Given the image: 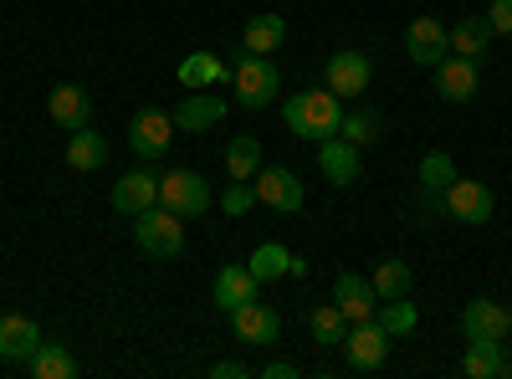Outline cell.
Returning <instances> with one entry per match:
<instances>
[{
    "instance_id": "6da1fadb",
    "label": "cell",
    "mask_w": 512,
    "mask_h": 379,
    "mask_svg": "<svg viewBox=\"0 0 512 379\" xmlns=\"http://www.w3.org/2000/svg\"><path fill=\"white\" fill-rule=\"evenodd\" d=\"M282 123L297 134V139H333L338 123H344V108H338V93L333 88H313V93H297L282 103Z\"/></svg>"
},
{
    "instance_id": "7a4b0ae2",
    "label": "cell",
    "mask_w": 512,
    "mask_h": 379,
    "mask_svg": "<svg viewBox=\"0 0 512 379\" xmlns=\"http://www.w3.org/2000/svg\"><path fill=\"white\" fill-rule=\"evenodd\" d=\"M134 241L144 257L154 262H175L180 251H185V216H175L169 205H149L134 216Z\"/></svg>"
},
{
    "instance_id": "3957f363",
    "label": "cell",
    "mask_w": 512,
    "mask_h": 379,
    "mask_svg": "<svg viewBox=\"0 0 512 379\" xmlns=\"http://www.w3.org/2000/svg\"><path fill=\"white\" fill-rule=\"evenodd\" d=\"M241 62H236V72H231V82H236V103L241 108H267L272 98H277V67L267 62V57H256V52H236Z\"/></svg>"
},
{
    "instance_id": "277c9868",
    "label": "cell",
    "mask_w": 512,
    "mask_h": 379,
    "mask_svg": "<svg viewBox=\"0 0 512 379\" xmlns=\"http://www.w3.org/2000/svg\"><path fill=\"white\" fill-rule=\"evenodd\" d=\"M441 200H446V216H456L461 226H487L497 210V195L482 180H461V175L441 190Z\"/></svg>"
},
{
    "instance_id": "5b68a950",
    "label": "cell",
    "mask_w": 512,
    "mask_h": 379,
    "mask_svg": "<svg viewBox=\"0 0 512 379\" xmlns=\"http://www.w3.org/2000/svg\"><path fill=\"white\" fill-rule=\"evenodd\" d=\"M159 205H169L175 216H205L216 200H210V185L195 170H169L159 175Z\"/></svg>"
},
{
    "instance_id": "8992f818",
    "label": "cell",
    "mask_w": 512,
    "mask_h": 379,
    "mask_svg": "<svg viewBox=\"0 0 512 379\" xmlns=\"http://www.w3.org/2000/svg\"><path fill=\"white\" fill-rule=\"evenodd\" d=\"M461 333H466V344H502L512 333V313L492 298H472L461 308Z\"/></svg>"
},
{
    "instance_id": "52a82bcc",
    "label": "cell",
    "mask_w": 512,
    "mask_h": 379,
    "mask_svg": "<svg viewBox=\"0 0 512 379\" xmlns=\"http://www.w3.org/2000/svg\"><path fill=\"white\" fill-rule=\"evenodd\" d=\"M169 139H175V118L159 113V108H139L134 118H128V149H134L139 159H159L169 154Z\"/></svg>"
},
{
    "instance_id": "ba28073f",
    "label": "cell",
    "mask_w": 512,
    "mask_h": 379,
    "mask_svg": "<svg viewBox=\"0 0 512 379\" xmlns=\"http://www.w3.org/2000/svg\"><path fill=\"white\" fill-rule=\"evenodd\" d=\"M251 185H256V200L272 205L277 216H297V210H303V200H308L303 180H297L292 170H282V164H272V170H256Z\"/></svg>"
},
{
    "instance_id": "9c48e42d",
    "label": "cell",
    "mask_w": 512,
    "mask_h": 379,
    "mask_svg": "<svg viewBox=\"0 0 512 379\" xmlns=\"http://www.w3.org/2000/svg\"><path fill=\"white\" fill-rule=\"evenodd\" d=\"M405 52H410L415 67H441L451 57V31L436 16H415L410 31H405Z\"/></svg>"
},
{
    "instance_id": "30bf717a",
    "label": "cell",
    "mask_w": 512,
    "mask_h": 379,
    "mask_svg": "<svg viewBox=\"0 0 512 379\" xmlns=\"http://www.w3.org/2000/svg\"><path fill=\"white\" fill-rule=\"evenodd\" d=\"M333 303H338V313H344L349 323H369L374 308H379V292H374V282L359 277V272H338V277H333Z\"/></svg>"
},
{
    "instance_id": "8fae6325",
    "label": "cell",
    "mask_w": 512,
    "mask_h": 379,
    "mask_svg": "<svg viewBox=\"0 0 512 379\" xmlns=\"http://www.w3.org/2000/svg\"><path fill=\"white\" fill-rule=\"evenodd\" d=\"M226 98H216V88H195L190 98H180L175 103V129H185V134H205V129H216V123L226 118Z\"/></svg>"
},
{
    "instance_id": "7c38bea8",
    "label": "cell",
    "mask_w": 512,
    "mask_h": 379,
    "mask_svg": "<svg viewBox=\"0 0 512 379\" xmlns=\"http://www.w3.org/2000/svg\"><path fill=\"white\" fill-rule=\"evenodd\" d=\"M344 354H349L354 369L369 374V369H379L384 359H390V333H384L374 318H369V323H354V328H349V339H344Z\"/></svg>"
},
{
    "instance_id": "4fadbf2b",
    "label": "cell",
    "mask_w": 512,
    "mask_h": 379,
    "mask_svg": "<svg viewBox=\"0 0 512 379\" xmlns=\"http://www.w3.org/2000/svg\"><path fill=\"white\" fill-rule=\"evenodd\" d=\"M369 77H374V67H369L364 52H338V57H328V88H333L338 98H364V93H369Z\"/></svg>"
},
{
    "instance_id": "5bb4252c",
    "label": "cell",
    "mask_w": 512,
    "mask_h": 379,
    "mask_svg": "<svg viewBox=\"0 0 512 379\" xmlns=\"http://www.w3.org/2000/svg\"><path fill=\"white\" fill-rule=\"evenodd\" d=\"M231 328H236V339L241 344H256V349H262V344H277V333H282V318L267 308V303H241L236 313H231Z\"/></svg>"
},
{
    "instance_id": "9a60e30c",
    "label": "cell",
    "mask_w": 512,
    "mask_h": 379,
    "mask_svg": "<svg viewBox=\"0 0 512 379\" xmlns=\"http://www.w3.org/2000/svg\"><path fill=\"white\" fill-rule=\"evenodd\" d=\"M41 344H47V339H41V328H36L31 318H21V313H6V318H0V359L31 364Z\"/></svg>"
},
{
    "instance_id": "2e32d148",
    "label": "cell",
    "mask_w": 512,
    "mask_h": 379,
    "mask_svg": "<svg viewBox=\"0 0 512 379\" xmlns=\"http://www.w3.org/2000/svg\"><path fill=\"white\" fill-rule=\"evenodd\" d=\"M159 205V175L149 170H128L118 185H113V210L118 216H139V210Z\"/></svg>"
},
{
    "instance_id": "e0dca14e",
    "label": "cell",
    "mask_w": 512,
    "mask_h": 379,
    "mask_svg": "<svg viewBox=\"0 0 512 379\" xmlns=\"http://www.w3.org/2000/svg\"><path fill=\"white\" fill-rule=\"evenodd\" d=\"M47 113H52L57 129L72 134L93 118V98H88V88H77V82H62V88H52V98H47Z\"/></svg>"
},
{
    "instance_id": "ac0fdd59",
    "label": "cell",
    "mask_w": 512,
    "mask_h": 379,
    "mask_svg": "<svg viewBox=\"0 0 512 379\" xmlns=\"http://www.w3.org/2000/svg\"><path fill=\"white\" fill-rule=\"evenodd\" d=\"M318 170L333 180V185H354L359 180V149L344 139V134H333L318 144Z\"/></svg>"
},
{
    "instance_id": "d6986e66",
    "label": "cell",
    "mask_w": 512,
    "mask_h": 379,
    "mask_svg": "<svg viewBox=\"0 0 512 379\" xmlns=\"http://www.w3.org/2000/svg\"><path fill=\"white\" fill-rule=\"evenodd\" d=\"M436 93L446 103H472L477 98V62H466V57H446L436 67Z\"/></svg>"
},
{
    "instance_id": "ffe728a7",
    "label": "cell",
    "mask_w": 512,
    "mask_h": 379,
    "mask_svg": "<svg viewBox=\"0 0 512 379\" xmlns=\"http://www.w3.org/2000/svg\"><path fill=\"white\" fill-rule=\"evenodd\" d=\"M256 287H262V282L251 277V267H246V262L221 267V272H216V308L236 313L241 303H251V298H256Z\"/></svg>"
},
{
    "instance_id": "44dd1931",
    "label": "cell",
    "mask_w": 512,
    "mask_h": 379,
    "mask_svg": "<svg viewBox=\"0 0 512 379\" xmlns=\"http://www.w3.org/2000/svg\"><path fill=\"white\" fill-rule=\"evenodd\" d=\"M492 21L487 16H461L456 21V31H451V52L456 57H466V62H482L487 57V47H492Z\"/></svg>"
},
{
    "instance_id": "7402d4cb",
    "label": "cell",
    "mask_w": 512,
    "mask_h": 379,
    "mask_svg": "<svg viewBox=\"0 0 512 379\" xmlns=\"http://www.w3.org/2000/svg\"><path fill=\"white\" fill-rule=\"evenodd\" d=\"M175 77H180L185 93H195V88H221V82H226V62H221L216 52H190Z\"/></svg>"
},
{
    "instance_id": "603a6c76",
    "label": "cell",
    "mask_w": 512,
    "mask_h": 379,
    "mask_svg": "<svg viewBox=\"0 0 512 379\" xmlns=\"http://www.w3.org/2000/svg\"><path fill=\"white\" fill-rule=\"evenodd\" d=\"M103 159H108V139L98 134V129H88V123H82V129H72V139H67V164L72 170H103Z\"/></svg>"
},
{
    "instance_id": "cb8c5ba5",
    "label": "cell",
    "mask_w": 512,
    "mask_h": 379,
    "mask_svg": "<svg viewBox=\"0 0 512 379\" xmlns=\"http://www.w3.org/2000/svg\"><path fill=\"white\" fill-rule=\"evenodd\" d=\"M461 374L466 379H497V374H512V359H507L502 344H466Z\"/></svg>"
},
{
    "instance_id": "d4e9b609",
    "label": "cell",
    "mask_w": 512,
    "mask_h": 379,
    "mask_svg": "<svg viewBox=\"0 0 512 379\" xmlns=\"http://www.w3.org/2000/svg\"><path fill=\"white\" fill-rule=\"evenodd\" d=\"M282 41H287V21H282V16H251V21H246V31H241V47H246V52H256V57L277 52Z\"/></svg>"
},
{
    "instance_id": "484cf974",
    "label": "cell",
    "mask_w": 512,
    "mask_h": 379,
    "mask_svg": "<svg viewBox=\"0 0 512 379\" xmlns=\"http://www.w3.org/2000/svg\"><path fill=\"white\" fill-rule=\"evenodd\" d=\"M349 318L344 313H338V303H318L313 308V318H308V333H313V344H323V349H338V344H344L349 339Z\"/></svg>"
},
{
    "instance_id": "4316f807",
    "label": "cell",
    "mask_w": 512,
    "mask_h": 379,
    "mask_svg": "<svg viewBox=\"0 0 512 379\" xmlns=\"http://www.w3.org/2000/svg\"><path fill=\"white\" fill-rule=\"evenodd\" d=\"M369 282H374V292H379V303H384V298H410V287H415L410 262H400V257H384V262L369 272Z\"/></svg>"
},
{
    "instance_id": "83f0119b",
    "label": "cell",
    "mask_w": 512,
    "mask_h": 379,
    "mask_svg": "<svg viewBox=\"0 0 512 379\" xmlns=\"http://www.w3.org/2000/svg\"><path fill=\"white\" fill-rule=\"evenodd\" d=\"M338 134H344L354 149H369V144H379V139H384V118H379L374 108H354V113H344Z\"/></svg>"
},
{
    "instance_id": "f1b7e54d",
    "label": "cell",
    "mask_w": 512,
    "mask_h": 379,
    "mask_svg": "<svg viewBox=\"0 0 512 379\" xmlns=\"http://www.w3.org/2000/svg\"><path fill=\"white\" fill-rule=\"evenodd\" d=\"M226 170H231V180H256V170H262V139H256V134L231 139V149H226Z\"/></svg>"
},
{
    "instance_id": "f546056e",
    "label": "cell",
    "mask_w": 512,
    "mask_h": 379,
    "mask_svg": "<svg viewBox=\"0 0 512 379\" xmlns=\"http://www.w3.org/2000/svg\"><path fill=\"white\" fill-rule=\"evenodd\" d=\"M251 277L256 282H277V277H287V267H292V251L287 246H277V241H262V246H256L251 251Z\"/></svg>"
},
{
    "instance_id": "4dcf8cb0",
    "label": "cell",
    "mask_w": 512,
    "mask_h": 379,
    "mask_svg": "<svg viewBox=\"0 0 512 379\" xmlns=\"http://www.w3.org/2000/svg\"><path fill=\"white\" fill-rule=\"evenodd\" d=\"M374 323L390 333V339H405V333H415L420 313H415V303H405V298H384V303L374 308Z\"/></svg>"
},
{
    "instance_id": "1f68e13d",
    "label": "cell",
    "mask_w": 512,
    "mask_h": 379,
    "mask_svg": "<svg viewBox=\"0 0 512 379\" xmlns=\"http://www.w3.org/2000/svg\"><path fill=\"white\" fill-rule=\"evenodd\" d=\"M31 374H36V379H72V374H77V359H72L62 344H41L36 359H31Z\"/></svg>"
},
{
    "instance_id": "d6a6232c",
    "label": "cell",
    "mask_w": 512,
    "mask_h": 379,
    "mask_svg": "<svg viewBox=\"0 0 512 379\" xmlns=\"http://www.w3.org/2000/svg\"><path fill=\"white\" fill-rule=\"evenodd\" d=\"M451 180H456V164H451V154H441V149L420 154V185H425V190H431V195H441Z\"/></svg>"
},
{
    "instance_id": "836d02e7",
    "label": "cell",
    "mask_w": 512,
    "mask_h": 379,
    "mask_svg": "<svg viewBox=\"0 0 512 379\" xmlns=\"http://www.w3.org/2000/svg\"><path fill=\"white\" fill-rule=\"evenodd\" d=\"M251 205H256V185L251 180H231L226 195H221V210H226V216H246Z\"/></svg>"
},
{
    "instance_id": "e575fe53",
    "label": "cell",
    "mask_w": 512,
    "mask_h": 379,
    "mask_svg": "<svg viewBox=\"0 0 512 379\" xmlns=\"http://www.w3.org/2000/svg\"><path fill=\"white\" fill-rule=\"evenodd\" d=\"M210 374H216V379H251L256 369L241 364V359H216V369H210Z\"/></svg>"
},
{
    "instance_id": "d590c367",
    "label": "cell",
    "mask_w": 512,
    "mask_h": 379,
    "mask_svg": "<svg viewBox=\"0 0 512 379\" xmlns=\"http://www.w3.org/2000/svg\"><path fill=\"white\" fill-rule=\"evenodd\" d=\"M487 21H492V31H512V0H492V11H487Z\"/></svg>"
},
{
    "instance_id": "8d00e7d4",
    "label": "cell",
    "mask_w": 512,
    "mask_h": 379,
    "mask_svg": "<svg viewBox=\"0 0 512 379\" xmlns=\"http://www.w3.org/2000/svg\"><path fill=\"white\" fill-rule=\"evenodd\" d=\"M256 374H262V379H292V374H297V364H292V359H272L267 369H256Z\"/></svg>"
},
{
    "instance_id": "74e56055",
    "label": "cell",
    "mask_w": 512,
    "mask_h": 379,
    "mask_svg": "<svg viewBox=\"0 0 512 379\" xmlns=\"http://www.w3.org/2000/svg\"><path fill=\"white\" fill-rule=\"evenodd\" d=\"M507 313H512V308H507Z\"/></svg>"
}]
</instances>
